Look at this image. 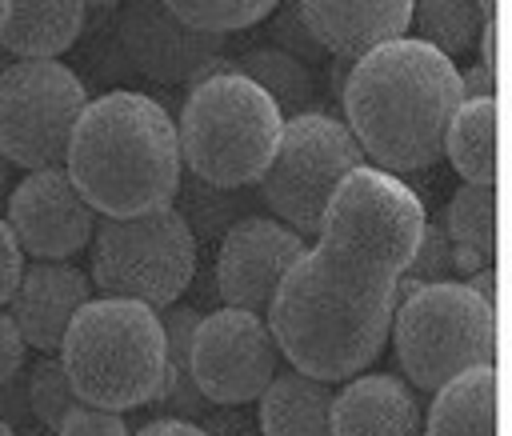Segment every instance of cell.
<instances>
[{
    "mask_svg": "<svg viewBox=\"0 0 512 436\" xmlns=\"http://www.w3.org/2000/svg\"><path fill=\"white\" fill-rule=\"evenodd\" d=\"M396 300V272L348 244L316 240L284 272L264 324L296 372L336 384L384 352Z\"/></svg>",
    "mask_w": 512,
    "mask_h": 436,
    "instance_id": "6da1fadb",
    "label": "cell"
},
{
    "mask_svg": "<svg viewBox=\"0 0 512 436\" xmlns=\"http://www.w3.org/2000/svg\"><path fill=\"white\" fill-rule=\"evenodd\" d=\"M344 128L380 172H420L444 156V132L460 108V72L416 36L364 52L344 88Z\"/></svg>",
    "mask_w": 512,
    "mask_h": 436,
    "instance_id": "7a4b0ae2",
    "label": "cell"
},
{
    "mask_svg": "<svg viewBox=\"0 0 512 436\" xmlns=\"http://www.w3.org/2000/svg\"><path fill=\"white\" fill-rule=\"evenodd\" d=\"M64 172L84 204L108 220L168 208L184 172L168 108L124 88L88 100L72 128Z\"/></svg>",
    "mask_w": 512,
    "mask_h": 436,
    "instance_id": "3957f363",
    "label": "cell"
},
{
    "mask_svg": "<svg viewBox=\"0 0 512 436\" xmlns=\"http://www.w3.org/2000/svg\"><path fill=\"white\" fill-rule=\"evenodd\" d=\"M60 364L80 404L108 412L152 404L168 384V344L156 308L120 296L88 300L60 340Z\"/></svg>",
    "mask_w": 512,
    "mask_h": 436,
    "instance_id": "277c9868",
    "label": "cell"
},
{
    "mask_svg": "<svg viewBox=\"0 0 512 436\" xmlns=\"http://www.w3.org/2000/svg\"><path fill=\"white\" fill-rule=\"evenodd\" d=\"M180 164L212 188H248L272 164L284 132L276 104L244 76L212 68L176 112Z\"/></svg>",
    "mask_w": 512,
    "mask_h": 436,
    "instance_id": "5b68a950",
    "label": "cell"
},
{
    "mask_svg": "<svg viewBox=\"0 0 512 436\" xmlns=\"http://www.w3.org/2000/svg\"><path fill=\"white\" fill-rule=\"evenodd\" d=\"M388 336L404 380L420 392H436L468 368L496 364L500 320L496 304L480 300L464 280H440L396 300Z\"/></svg>",
    "mask_w": 512,
    "mask_h": 436,
    "instance_id": "8992f818",
    "label": "cell"
},
{
    "mask_svg": "<svg viewBox=\"0 0 512 436\" xmlns=\"http://www.w3.org/2000/svg\"><path fill=\"white\" fill-rule=\"evenodd\" d=\"M360 164L364 152L356 148L344 120L328 116L324 108H312L304 116L284 120L272 164L256 180L260 200L272 212V220L292 228L300 240H316L328 196Z\"/></svg>",
    "mask_w": 512,
    "mask_h": 436,
    "instance_id": "52a82bcc",
    "label": "cell"
},
{
    "mask_svg": "<svg viewBox=\"0 0 512 436\" xmlns=\"http://www.w3.org/2000/svg\"><path fill=\"white\" fill-rule=\"evenodd\" d=\"M92 244V276L104 296L168 308L196 276V240L176 208H156L132 220H100Z\"/></svg>",
    "mask_w": 512,
    "mask_h": 436,
    "instance_id": "ba28073f",
    "label": "cell"
},
{
    "mask_svg": "<svg viewBox=\"0 0 512 436\" xmlns=\"http://www.w3.org/2000/svg\"><path fill=\"white\" fill-rule=\"evenodd\" d=\"M84 108L88 92L68 64L12 60L0 76V156L28 172L64 168Z\"/></svg>",
    "mask_w": 512,
    "mask_h": 436,
    "instance_id": "9c48e42d",
    "label": "cell"
},
{
    "mask_svg": "<svg viewBox=\"0 0 512 436\" xmlns=\"http://www.w3.org/2000/svg\"><path fill=\"white\" fill-rule=\"evenodd\" d=\"M424 224V200L400 176L360 164L328 196L316 240L348 244L400 276L424 236Z\"/></svg>",
    "mask_w": 512,
    "mask_h": 436,
    "instance_id": "30bf717a",
    "label": "cell"
},
{
    "mask_svg": "<svg viewBox=\"0 0 512 436\" xmlns=\"http://www.w3.org/2000/svg\"><path fill=\"white\" fill-rule=\"evenodd\" d=\"M276 340L256 312L216 308L196 320L188 368L208 404L232 408L256 400L276 376Z\"/></svg>",
    "mask_w": 512,
    "mask_h": 436,
    "instance_id": "8fae6325",
    "label": "cell"
},
{
    "mask_svg": "<svg viewBox=\"0 0 512 436\" xmlns=\"http://www.w3.org/2000/svg\"><path fill=\"white\" fill-rule=\"evenodd\" d=\"M308 240H300L292 228H284L272 216H244L220 236L216 252V292L224 308L256 312L264 316L284 272L304 256Z\"/></svg>",
    "mask_w": 512,
    "mask_h": 436,
    "instance_id": "7c38bea8",
    "label": "cell"
},
{
    "mask_svg": "<svg viewBox=\"0 0 512 436\" xmlns=\"http://www.w3.org/2000/svg\"><path fill=\"white\" fill-rule=\"evenodd\" d=\"M20 252L36 260H68L84 244H92L96 212L72 188L64 168L28 172L8 192V220Z\"/></svg>",
    "mask_w": 512,
    "mask_h": 436,
    "instance_id": "4fadbf2b",
    "label": "cell"
},
{
    "mask_svg": "<svg viewBox=\"0 0 512 436\" xmlns=\"http://www.w3.org/2000/svg\"><path fill=\"white\" fill-rule=\"evenodd\" d=\"M120 44L156 84H196L224 60V36L180 24L168 0H132L120 12Z\"/></svg>",
    "mask_w": 512,
    "mask_h": 436,
    "instance_id": "5bb4252c",
    "label": "cell"
},
{
    "mask_svg": "<svg viewBox=\"0 0 512 436\" xmlns=\"http://www.w3.org/2000/svg\"><path fill=\"white\" fill-rule=\"evenodd\" d=\"M92 300V280L64 260H32L20 272V284L8 300V316L20 328L24 344L36 352H60V340L72 316Z\"/></svg>",
    "mask_w": 512,
    "mask_h": 436,
    "instance_id": "9a60e30c",
    "label": "cell"
},
{
    "mask_svg": "<svg viewBox=\"0 0 512 436\" xmlns=\"http://www.w3.org/2000/svg\"><path fill=\"white\" fill-rule=\"evenodd\" d=\"M416 388L392 372H360L332 392V436H420Z\"/></svg>",
    "mask_w": 512,
    "mask_h": 436,
    "instance_id": "2e32d148",
    "label": "cell"
},
{
    "mask_svg": "<svg viewBox=\"0 0 512 436\" xmlns=\"http://www.w3.org/2000/svg\"><path fill=\"white\" fill-rule=\"evenodd\" d=\"M300 12H304V24H308L312 40L324 52L348 56V60H360L364 52L408 36V24H412V4L408 0H376V4L308 0V4H300Z\"/></svg>",
    "mask_w": 512,
    "mask_h": 436,
    "instance_id": "e0dca14e",
    "label": "cell"
},
{
    "mask_svg": "<svg viewBox=\"0 0 512 436\" xmlns=\"http://www.w3.org/2000/svg\"><path fill=\"white\" fill-rule=\"evenodd\" d=\"M424 436H500V376L496 364L468 368L436 388Z\"/></svg>",
    "mask_w": 512,
    "mask_h": 436,
    "instance_id": "ac0fdd59",
    "label": "cell"
},
{
    "mask_svg": "<svg viewBox=\"0 0 512 436\" xmlns=\"http://www.w3.org/2000/svg\"><path fill=\"white\" fill-rule=\"evenodd\" d=\"M260 436H332V384L304 372H276L256 396Z\"/></svg>",
    "mask_w": 512,
    "mask_h": 436,
    "instance_id": "d6986e66",
    "label": "cell"
},
{
    "mask_svg": "<svg viewBox=\"0 0 512 436\" xmlns=\"http://www.w3.org/2000/svg\"><path fill=\"white\" fill-rule=\"evenodd\" d=\"M80 28H84V4L76 0H56V4L16 0L8 4L0 24V48L12 60H56L76 44Z\"/></svg>",
    "mask_w": 512,
    "mask_h": 436,
    "instance_id": "ffe728a7",
    "label": "cell"
},
{
    "mask_svg": "<svg viewBox=\"0 0 512 436\" xmlns=\"http://www.w3.org/2000/svg\"><path fill=\"white\" fill-rule=\"evenodd\" d=\"M172 208H176V216L188 224L192 240L216 244V240H220L232 224H240L244 216H260L264 200H260V188H256V184H248V188H212V184L196 180L192 172H180Z\"/></svg>",
    "mask_w": 512,
    "mask_h": 436,
    "instance_id": "44dd1931",
    "label": "cell"
},
{
    "mask_svg": "<svg viewBox=\"0 0 512 436\" xmlns=\"http://www.w3.org/2000/svg\"><path fill=\"white\" fill-rule=\"evenodd\" d=\"M496 144H500L496 96L460 100V108L444 132V156L464 176V184H492L496 188Z\"/></svg>",
    "mask_w": 512,
    "mask_h": 436,
    "instance_id": "7402d4cb",
    "label": "cell"
},
{
    "mask_svg": "<svg viewBox=\"0 0 512 436\" xmlns=\"http://www.w3.org/2000/svg\"><path fill=\"white\" fill-rule=\"evenodd\" d=\"M220 68H228V72L252 80V84L276 104V112H280L284 120L304 116V112H312V104H316L312 72H308L300 60H292V56H284V52H276V48H248V52H240L236 60H220Z\"/></svg>",
    "mask_w": 512,
    "mask_h": 436,
    "instance_id": "603a6c76",
    "label": "cell"
},
{
    "mask_svg": "<svg viewBox=\"0 0 512 436\" xmlns=\"http://www.w3.org/2000/svg\"><path fill=\"white\" fill-rule=\"evenodd\" d=\"M496 4H468V0H424L412 4V24H416V40H424L428 48H436L440 56L456 60L464 52L476 48L484 16Z\"/></svg>",
    "mask_w": 512,
    "mask_h": 436,
    "instance_id": "cb8c5ba5",
    "label": "cell"
},
{
    "mask_svg": "<svg viewBox=\"0 0 512 436\" xmlns=\"http://www.w3.org/2000/svg\"><path fill=\"white\" fill-rule=\"evenodd\" d=\"M444 236L452 248H464L496 268V188L492 184H460L444 212Z\"/></svg>",
    "mask_w": 512,
    "mask_h": 436,
    "instance_id": "d4e9b609",
    "label": "cell"
},
{
    "mask_svg": "<svg viewBox=\"0 0 512 436\" xmlns=\"http://www.w3.org/2000/svg\"><path fill=\"white\" fill-rule=\"evenodd\" d=\"M24 396H28V412H32L36 424L48 428V432H56V428L64 424V416H68L72 408H80V396H76V388H72V380H68L60 356H52V352H44V356L24 372Z\"/></svg>",
    "mask_w": 512,
    "mask_h": 436,
    "instance_id": "484cf974",
    "label": "cell"
},
{
    "mask_svg": "<svg viewBox=\"0 0 512 436\" xmlns=\"http://www.w3.org/2000/svg\"><path fill=\"white\" fill-rule=\"evenodd\" d=\"M172 16L196 32L208 36H224V32H240L264 16H272L276 4L268 0H168Z\"/></svg>",
    "mask_w": 512,
    "mask_h": 436,
    "instance_id": "4316f807",
    "label": "cell"
},
{
    "mask_svg": "<svg viewBox=\"0 0 512 436\" xmlns=\"http://www.w3.org/2000/svg\"><path fill=\"white\" fill-rule=\"evenodd\" d=\"M456 276V264H452V240L444 236L440 224H424V236L412 252V260L404 264V272L396 276V292H412V288H424V284H440V280H452Z\"/></svg>",
    "mask_w": 512,
    "mask_h": 436,
    "instance_id": "83f0119b",
    "label": "cell"
},
{
    "mask_svg": "<svg viewBox=\"0 0 512 436\" xmlns=\"http://www.w3.org/2000/svg\"><path fill=\"white\" fill-rule=\"evenodd\" d=\"M268 32H272V48H276V52H284V56H292V60H300L304 68H308V64H320V60L328 56V52L312 40V32H308L304 12H300V4H296V0L276 4V8H272Z\"/></svg>",
    "mask_w": 512,
    "mask_h": 436,
    "instance_id": "f1b7e54d",
    "label": "cell"
},
{
    "mask_svg": "<svg viewBox=\"0 0 512 436\" xmlns=\"http://www.w3.org/2000/svg\"><path fill=\"white\" fill-rule=\"evenodd\" d=\"M52 436H132L124 424V412H108V408H92L80 404L64 416V424Z\"/></svg>",
    "mask_w": 512,
    "mask_h": 436,
    "instance_id": "f546056e",
    "label": "cell"
},
{
    "mask_svg": "<svg viewBox=\"0 0 512 436\" xmlns=\"http://www.w3.org/2000/svg\"><path fill=\"white\" fill-rule=\"evenodd\" d=\"M196 428H200L204 436H260L256 420H252L240 404H232V408H216V412H204V416L196 420Z\"/></svg>",
    "mask_w": 512,
    "mask_h": 436,
    "instance_id": "4dcf8cb0",
    "label": "cell"
},
{
    "mask_svg": "<svg viewBox=\"0 0 512 436\" xmlns=\"http://www.w3.org/2000/svg\"><path fill=\"white\" fill-rule=\"evenodd\" d=\"M24 356H28V344H24L20 328L12 324V316L0 308V384L16 380L24 372Z\"/></svg>",
    "mask_w": 512,
    "mask_h": 436,
    "instance_id": "1f68e13d",
    "label": "cell"
},
{
    "mask_svg": "<svg viewBox=\"0 0 512 436\" xmlns=\"http://www.w3.org/2000/svg\"><path fill=\"white\" fill-rule=\"evenodd\" d=\"M20 272H24V252L12 236V228L0 220V308L12 300V292L20 284Z\"/></svg>",
    "mask_w": 512,
    "mask_h": 436,
    "instance_id": "d6a6232c",
    "label": "cell"
},
{
    "mask_svg": "<svg viewBox=\"0 0 512 436\" xmlns=\"http://www.w3.org/2000/svg\"><path fill=\"white\" fill-rule=\"evenodd\" d=\"M480 68L500 80V12L492 8L480 28Z\"/></svg>",
    "mask_w": 512,
    "mask_h": 436,
    "instance_id": "836d02e7",
    "label": "cell"
},
{
    "mask_svg": "<svg viewBox=\"0 0 512 436\" xmlns=\"http://www.w3.org/2000/svg\"><path fill=\"white\" fill-rule=\"evenodd\" d=\"M24 416H32V412H28V396H24V372H20L16 380L0 384V420L8 428H16Z\"/></svg>",
    "mask_w": 512,
    "mask_h": 436,
    "instance_id": "e575fe53",
    "label": "cell"
},
{
    "mask_svg": "<svg viewBox=\"0 0 512 436\" xmlns=\"http://www.w3.org/2000/svg\"><path fill=\"white\" fill-rule=\"evenodd\" d=\"M496 88H500V80L488 76L480 64L460 72V100H488V96H496Z\"/></svg>",
    "mask_w": 512,
    "mask_h": 436,
    "instance_id": "d590c367",
    "label": "cell"
},
{
    "mask_svg": "<svg viewBox=\"0 0 512 436\" xmlns=\"http://www.w3.org/2000/svg\"><path fill=\"white\" fill-rule=\"evenodd\" d=\"M132 436H204V432L196 424H188V420H152Z\"/></svg>",
    "mask_w": 512,
    "mask_h": 436,
    "instance_id": "8d00e7d4",
    "label": "cell"
},
{
    "mask_svg": "<svg viewBox=\"0 0 512 436\" xmlns=\"http://www.w3.org/2000/svg\"><path fill=\"white\" fill-rule=\"evenodd\" d=\"M480 300H488V304H496V268H480V272H472L468 280H464Z\"/></svg>",
    "mask_w": 512,
    "mask_h": 436,
    "instance_id": "74e56055",
    "label": "cell"
},
{
    "mask_svg": "<svg viewBox=\"0 0 512 436\" xmlns=\"http://www.w3.org/2000/svg\"><path fill=\"white\" fill-rule=\"evenodd\" d=\"M352 64H356V60H348V56H336V68H332V88H336V92L344 88V80H348Z\"/></svg>",
    "mask_w": 512,
    "mask_h": 436,
    "instance_id": "f35d334b",
    "label": "cell"
},
{
    "mask_svg": "<svg viewBox=\"0 0 512 436\" xmlns=\"http://www.w3.org/2000/svg\"><path fill=\"white\" fill-rule=\"evenodd\" d=\"M8 188H12V164L0 156V200L8 196Z\"/></svg>",
    "mask_w": 512,
    "mask_h": 436,
    "instance_id": "ab89813d",
    "label": "cell"
},
{
    "mask_svg": "<svg viewBox=\"0 0 512 436\" xmlns=\"http://www.w3.org/2000/svg\"><path fill=\"white\" fill-rule=\"evenodd\" d=\"M16 436H52V432L40 428V424H24V428H16Z\"/></svg>",
    "mask_w": 512,
    "mask_h": 436,
    "instance_id": "60d3db41",
    "label": "cell"
},
{
    "mask_svg": "<svg viewBox=\"0 0 512 436\" xmlns=\"http://www.w3.org/2000/svg\"><path fill=\"white\" fill-rule=\"evenodd\" d=\"M8 64H12V56H8V52H4V48H0V76H4V72H8Z\"/></svg>",
    "mask_w": 512,
    "mask_h": 436,
    "instance_id": "b9f144b4",
    "label": "cell"
},
{
    "mask_svg": "<svg viewBox=\"0 0 512 436\" xmlns=\"http://www.w3.org/2000/svg\"><path fill=\"white\" fill-rule=\"evenodd\" d=\"M0 436H16V428H8V424L0 420Z\"/></svg>",
    "mask_w": 512,
    "mask_h": 436,
    "instance_id": "7bdbcfd3",
    "label": "cell"
},
{
    "mask_svg": "<svg viewBox=\"0 0 512 436\" xmlns=\"http://www.w3.org/2000/svg\"><path fill=\"white\" fill-rule=\"evenodd\" d=\"M4 12H8V4H4V0H0V24H4Z\"/></svg>",
    "mask_w": 512,
    "mask_h": 436,
    "instance_id": "ee69618b",
    "label": "cell"
}]
</instances>
